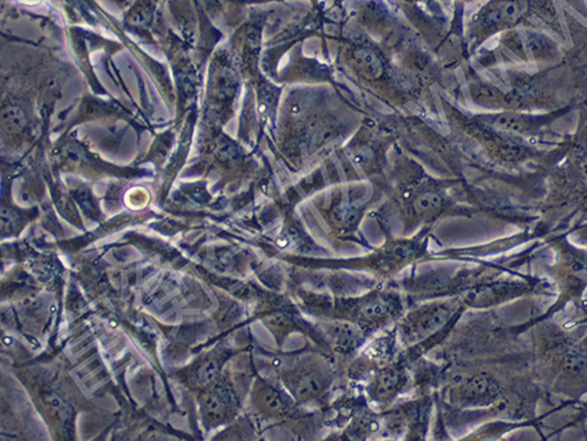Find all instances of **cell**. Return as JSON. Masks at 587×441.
I'll return each mask as SVG.
<instances>
[{
	"label": "cell",
	"mask_w": 587,
	"mask_h": 441,
	"mask_svg": "<svg viewBox=\"0 0 587 441\" xmlns=\"http://www.w3.org/2000/svg\"><path fill=\"white\" fill-rule=\"evenodd\" d=\"M353 59L357 70L367 78L376 80L384 74L385 61L375 49L369 46H360L355 49Z\"/></svg>",
	"instance_id": "obj_6"
},
{
	"label": "cell",
	"mask_w": 587,
	"mask_h": 441,
	"mask_svg": "<svg viewBox=\"0 0 587 441\" xmlns=\"http://www.w3.org/2000/svg\"><path fill=\"white\" fill-rule=\"evenodd\" d=\"M571 271L580 278L587 277V259H575L571 264Z\"/></svg>",
	"instance_id": "obj_11"
},
{
	"label": "cell",
	"mask_w": 587,
	"mask_h": 441,
	"mask_svg": "<svg viewBox=\"0 0 587 441\" xmlns=\"http://www.w3.org/2000/svg\"><path fill=\"white\" fill-rule=\"evenodd\" d=\"M309 133L310 140L318 143L328 142L332 137L337 136L338 129L334 124L322 121V123H316L312 129L309 130Z\"/></svg>",
	"instance_id": "obj_10"
},
{
	"label": "cell",
	"mask_w": 587,
	"mask_h": 441,
	"mask_svg": "<svg viewBox=\"0 0 587 441\" xmlns=\"http://www.w3.org/2000/svg\"><path fill=\"white\" fill-rule=\"evenodd\" d=\"M403 375L397 368H387L378 377L375 383V394L378 398L386 399L394 396L400 389Z\"/></svg>",
	"instance_id": "obj_8"
},
{
	"label": "cell",
	"mask_w": 587,
	"mask_h": 441,
	"mask_svg": "<svg viewBox=\"0 0 587 441\" xmlns=\"http://www.w3.org/2000/svg\"><path fill=\"white\" fill-rule=\"evenodd\" d=\"M528 0H494L479 12L476 27L480 31H498L513 27L528 17Z\"/></svg>",
	"instance_id": "obj_1"
},
{
	"label": "cell",
	"mask_w": 587,
	"mask_h": 441,
	"mask_svg": "<svg viewBox=\"0 0 587 441\" xmlns=\"http://www.w3.org/2000/svg\"><path fill=\"white\" fill-rule=\"evenodd\" d=\"M451 317V308L447 305L427 306L417 313L408 323V336L411 339L420 340L435 333Z\"/></svg>",
	"instance_id": "obj_3"
},
{
	"label": "cell",
	"mask_w": 587,
	"mask_h": 441,
	"mask_svg": "<svg viewBox=\"0 0 587 441\" xmlns=\"http://www.w3.org/2000/svg\"><path fill=\"white\" fill-rule=\"evenodd\" d=\"M323 329L333 346L341 352H351V350L356 349L364 339L363 331L356 325L348 323V321H329V323H325Z\"/></svg>",
	"instance_id": "obj_5"
},
{
	"label": "cell",
	"mask_w": 587,
	"mask_h": 441,
	"mask_svg": "<svg viewBox=\"0 0 587 441\" xmlns=\"http://www.w3.org/2000/svg\"><path fill=\"white\" fill-rule=\"evenodd\" d=\"M500 392V383L488 374H479L467 378L459 389L461 400L470 405L491 402Z\"/></svg>",
	"instance_id": "obj_4"
},
{
	"label": "cell",
	"mask_w": 587,
	"mask_h": 441,
	"mask_svg": "<svg viewBox=\"0 0 587 441\" xmlns=\"http://www.w3.org/2000/svg\"><path fill=\"white\" fill-rule=\"evenodd\" d=\"M394 309V305L390 299L382 296H375L373 298H367L359 303L356 306V313L360 319L366 321H381Z\"/></svg>",
	"instance_id": "obj_7"
},
{
	"label": "cell",
	"mask_w": 587,
	"mask_h": 441,
	"mask_svg": "<svg viewBox=\"0 0 587 441\" xmlns=\"http://www.w3.org/2000/svg\"><path fill=\"white\" fill-rule=\"evenodd\" d=\"M442 197L435 190H426L413 200L412 209L419 217L428 218L441 211Z\"/></svg>",
	"instance_id": "obj_9"
},
{
	"label": "cell",
	"mask_w": 587,
	"mask_h": 441,
	"mask_svg": "<svg viewBox=\"0 0 587 441\" xmlns=\"http://www.w3.org/2000/svg\"><path fill=\"white\" fill-rule=\"evenodd\" d=\"M332 376L323 365H306L291 378L290 389L301 402H309L322 396L331 384Z\"/></svg>",
	"instance_id": "obj_2"
}]
</instances>
